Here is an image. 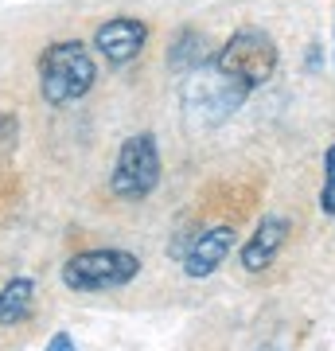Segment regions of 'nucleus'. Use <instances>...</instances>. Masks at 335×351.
<instances>
[{"instance_id":"nucleus-6","label":"nucleus","mask_w":335,"mask_h":351,"mask_svg":"<svg viewBox=\"0 0 335 351\" xmlns=\"http://www.w3.org/2000/svg\"><path fill=\"white\" fill-rule=\"evenodd\" d=\"M234 250V230L230 226H211V230H199L191 239V250L184 258L187 277H211L219 265L226 262V254Z\"/></svg>"},{"instance_id":"nucleus-5","label":"nucleus","mask_w":335,"mask_h":351,"mask_svg":"<svg viewBox=\"0 0 335 351\" xmlns=\"http://www.w3.org/2000/svg\"><path fill=\"white\" fill-rule=\"evenodd\" d=\"M160 184V152L149 133L129 137L117 152V168H113L110 188L117 199H145L152 188Z\"/></svg>"},{"instance_id":"nucleus-11","label":"nucleus","mask_w":335,"mask_h":351,"mask_svg":"<svg viewBox=\"0 0 335 351\" xmlns=\"http://www.w3.org/2000/svg\"><path fill=\"white\" fill-rule=\"evenodd\" d=\"M320 211L335 215V145L323 156V191H320Z\"/></svg>"},{"instance_id":"nucleus-3","label":"nucleus","mask_w":335,"mask_h":351,"mask_svg":"<svg viewBox=\"0 0 335 351\" xmlns=\"http://www.w3.org/2000/svg\"><path fill=\"white\" fill-rule=\"evenodd\" d=\"M214 66H219L223 75L234 78L238 86H246L249 94H253L258 86H265V82L277 75V47L265 32L242 27V32H234L230 43L214 55Z\"/></svg>"},{"instance_id":"nucleus-14","label":"nucleus","mask_w":335,"mask_h":351,"mask_svg":"<svg viewBox=\"0 0 335 351\" xmlns=\"http://www.w3.org/2000/svg\"><path fill=\"white\" fill-rule=\"evenodd\" d=\"M258 351H281V348H258Z\"/></svg>"},{"instance_id":"nucleus-1","label":"nucleus","mask_w":335,"mask_h":351,"mask_svg":"<svg viewBox=\"0 0 335 351\" xmlns=\"http://www.w3.org/2000/svg\"><path fill=\"white\" fill-rule=\"evenodd\" d=\"M184 113L191 125H203V129H214L230 121L238 113V106L249 98L246 86H238L230 75H223L219 66H214V55L207 59L203 66L195 71H187L184 75Z\"/></svg>"},{"instance_id":"nucleus-8","label":"nucleus","mask_w":335,"mask_h":351,"mask_svg":"<svg viewBox=\"0 0 335 351\" xmlns=\"http://www.w3.org/2000/svg\"><path fill=\"white\" fill-rule=\"evenodd\" d=\"M285 239H288V219H281V215L261 219V226L253 230V239L242 246V265H246L249 274L265 269V265L277 258V250L285 246Z\"/></svg>"},{"instance_id":"nucleus-7","label":"nucleus","mask_w":335,"mask_h":351,"mask_svg":"<svg viewBox=\"0 0 335 351\" xmlns=\"http://www.w3.org/2000/svg\"><path fill=\"white\" fill-rule=\"evenodd\" d=\"M145 39H149V32H145V24L140 20H110V24L98 27V36H94V43H98V51L110 59V63H129V59H137L140 47H145Z\"/></svg>"},{"instance_id":"nucleus-13","label":"nucleus","mask_w":335,"mask_h":351,"mask_svg":"<svg viewBox=\"0 0 335 351\" xmlns=\"http://www.w3.org/2000/svg\"><path fill=\"white\" fill-rule=\"evenodd\" d=\"M47 351H78V348H75V339L66 336V332H55L51 343H47Z\"/></svg>"},{"instance_id":"nucleus-9","label":"nucleus","mask_w":335,"mask_h":351,"mask_svg":"<svg viewBox=\"0 0 335 351\" xmlns=\"http://www.w3.org/2000/svg\"><path fill=\"white\" fill-rule=\"evenodd\" d=\"M36 304V285L27 277H12L0 289V324H24Z\"/></svg>"},{"instance_id":"nucleus-2","label":"nucleus","mask_w":335,"mask_h":351,"mask_svg":"<svg viewBox=\"0 0 335 351\" xmlns=\"http://www.w3.org/2000/svg\"><path fill=\"white\" fill-rule=\"evenodd\" d=\"M94 59L90 51L78 43V39H62V43H51L43 55H39V90H43V101L47 106H66V101H78L94 86Z\"/></svg>"},{"instance_id":"nucleus-4","label":"nucleus","mask_w":335,"mask_h":351,"mask_svg":"<svg viewBox=\"0 0 335 351\" xmlns=\"http://www.w3.org/2000/svg\"><path fill=\"white\" fill-rule=\"evenodd\" d=\"M137 254L129 250H86L62 265V285L75 289V293H98V289L129 285L137 277Z\"/></svg>"},{"instance_id":"nucleus-10","label":"nucleus","mask_w":335,"mask_h":351,"mask_svg":"<svg viewBox=\"0 0 335 351\" xmlns=\"http://www.w3.org/2000/svg\"><path fill=\"white\" fill-rule=\"evenodd\" d=\"M207 59H211V55H207V43H203V36H195V32H179V39L172 43V55H168L172 71H179V75L203 66Z\"/></svg>"},{"instance_id":"nucleus-12","label":"nucleus","mask_w":335,"mask_h":351,"mask_svg":"<svg viewBox=\"0 0 335 351\" xmlns=\"http://www.w3.org/2000/svg\"><path fill=\"white\" fill-rule=\"evenodd\" d=\"M16 145V117L0 113V149H12Z\"/></svg>"}]
</instances>
